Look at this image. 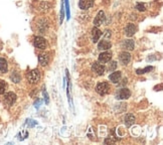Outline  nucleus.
Masks as SVG:
<instances>
[{
    "mask_svg": "<svg viewBox=\"0 0 163 145\" xmlns=\"http://www.w3.org/2000/svg\"><path fill=\"white\" fill-rule=\"evenodd\" d=\"M40 72L38 71L37 69H34V70H31V71H29L26 74V80L28 81L29 84H32V85H34V84H37L38 82L40 80Z\"/></svg>",
    "mask_w": 163,
    "mask_h": 145,
    "instance_id": "obj_1",
    "label": "nucleus"
},
{
    "mask_svg": "<svg viewBox=\"0 0 163 145\" xmlns=\"http://www.w3.org/2000/svg\"><path fill=\"white\" fill-rule=\"evenodd\" d=\"M96 92L98 93L101 96H104V95H107L109 92H110V85L107 83V82H102V83H99L98 85L96 86Z\"/></svg>",
    "mask_w": 163,
    "mask_h": 145,
    "instance_id": "obj_2",
    "label": "nucleus"
},
{
    "mask_svg": "<svg viewBox=\"0 0 163 145\" xmlns=\"http://www.w3.org/2000/svg\"><path fill=\"white\" fill-rule=\"evenodd\" d=\"M115 97L117 100H126L131 97V91L127 88H122V89L117 91Z\"/></svg>",
    "mask_w": 163,
    "mask_h": 145,
    "instance_id": "obj_3",
    "label": "nucleus"
},
{
    "mask_svg": "<svg viewBox=\"0 0 163 145\" xmlns=\"http://www.w3.org/2000/svg\"><path fill=\"white\" fill-rule=\"evenodd\" d=\"M33 45H34L36 49H45L47 47V42L41 36H35L34 39H33Z\"/></svg>",
    "mask_w": 163,
    "mask_h": 145,
    "instance_id": "obj_4",
    "label": "nucleus"
},
{
    "mask_svg": "<svg viewBox=\"0 0 163 145\" xmlns=\"http://www.w3.org/2000/svg\"><path fill=\"white\" fill-rule=\"evenodd\" d=\"M16 99H17L16 94L13 92H7L4 94V102L8 106H12L16 102Z\"/></svg>",
    "mask_w": 163,
    "mask_h": 145,
    "instance_id": "obj_5",
    "label": "nucleus"
},
{
    "mask_svg": "<svg viewBox=\"0 0 163 145\" xmlns=\"http://www.w3.org/2000/svg\"><path fill=\"white\" fill-rule=\"evenodd\" d=\"M92 71L94 72H96L98 76H103V75L105 74L106 68H105V65H102L101 63L95 62L92 65Z\"/></svg>",
    "mask_w": 163,
    "mask_h": 145,
    "instance_id": "obj_6",
    "label": "nucleus"
},
{
    "mask_svg": "<svg viewBox=\"0 0 163 145\" xmlns=\"http://www.w3.org/2000/svg\"><path fill=\"white\" fill-rule=\"evenodd\" d=\"M105 20H106V16H105V12L103 10H100L97 14V16L95 17L94 19V25L95 26H100L102 24L105 23Z\"/></svg>",
    "mask_w": 163,
    "mask_h": 145,
    "instance_id": "obj_7",
    "label": "nucleus"
},
{
    "mask_svg": "<svg viewBox=\"0 0 163 145\" xmlns=\"http://www.w3.org/2000/svg\"><path fill=\"white\" fill-rule=\"evenodd\" d=\"M119 61L123 65H127L131 61V54L128 51H122L119 54Z\"/></svg>",
    "mask_w": 163,
    "mask_h": 145,
    "instance_id": "obj_8",
    "label": "nucleus"
},
{
    "mask_svg": "<svg viewBox=\"0 0 163 145\" xmlns=\"http://www.w3.org/2000/svg\"><path fill=\"white\" fill-rule=\"evenodd\" d=\"M136 31H137V26L134 23H129L125 27V29H124V32H125L126 36H128V37H131V36L134 35Z\"/></svg>",
    "mask_w": 163,
    "mask_h": 145,
    "instance_id": "obj_9",
    "label": "nucleus"
},
{
    "mask_svg": "<svg viewBox=\"0 0 163 145\" xmlns=\"http://www.w3.org/2000/svg\"><path fill=\"white\" fill-rule=\"evenodd\" d=\"M111 60H112V53L110 51H104L99 54V63H106L110 62Z\"/></svg>",
    "mask_w": 163,
    "mask_h": 145,
    "instance_id": "obj_10",
    "label": "nucleus"
},
{
    "mask_svg": "<svg viewBox=\"0 0 163 145\" xmlns=\"http://www.w3.org/2000/svg\"><path fill=\"white\" fill-rule=\"evenodd\" d=\"M94 5V0H80L79 1V7L82 10H87Z\"/></svg>",
    "mask_w": 163,
    "mask_h": 145,
    "instance_id": "obj_11",
    "label": "nucleus"
},
{
    "mask_svg": "<svg viewBox=\"0 0 163 145\" xmlns=\"http://www.w3.org/2000/svg\"><path fill=\"white\" fill-rule=\"evenodd\" d=\"M121 77H122V72L120 71H114L112 74L109 76V80L112 82L113 84H118L121 80Z\"/></svg>",
    "mask_w": 163,
    "mask_h": 145,
    "instance_id": "obj_12",
    "label": "nucleus"
},
{
    "mask_svg": "<svg viewBox=\"0 0 163 145\" xmlns=\"http://www.w3.org/2000/svg\"><path fill=\"white\" fill-rule=\"evenodd\" d=\"M101 35H102V31L100 30L98 27L97 26L93 27V29H92V39H93V42H94V44L98 42V40L100 39Z\"/></svg>",
    "mask_w": 163,
    "mask_h": 145,
    "instance_id": "obj_13",
    "label": "nucleus"
},
{
    "mask_svg": "<svg viewBox=\"0 0 163 145\" xmlns=\"http://www.w3.org/2000/svg\"><path fill=\"white\" fill-rule=\"evenodd\" d=\"M135 120L136 118L134 115L132 114V113H128V114H126L125 118H124V122H125V125L126 127H131L133 125V124L135 123Z\"/></svg>",
    "mask_w": 163,
    "mask_h": 145,
    "instance_id": "obj_14",
    "label": "nucleus"
},
{
    "mask_svg": "<svg viewBox=\"0 0 163 145\" xmlns=\"http://www.w3.org/2000/svg\"><path fill=\"white\" fill-rule=\"evenodd\" d=\"M112 47V44H111L109 40L107 39H103L98 44V49L100 51H108Z\"/></svg>",
    "mask_w": 163,
    "mask_h": 145,
    "instance_id": "obj_15",
    "label": "nucleus"
},
{
    "mask_svg": "<svg viewBox=\"0 0 163 145\" xmlns=\"http://www.w3.org/2000/svg\"><path fill=\"white\" fill-rule=\"evenodd\" d=\"M122 47L127 51H133L135 47V42L133 39H125L122 42Z\"/></svg>",
    "mask_w": 163,
    "mask_h": 145,
    "instance_id": "obj_16",
    "label": "nucleus"
},
{
    "mask_svg": "<svg viewBox=\"0 0 163 145\" xmlns=\"http://www.w3.org/2000/svg\"><path fill=\"white\" fill-rule=\"evenodd\" d=\"M0 72L6 74L8 72V63L5 58H0Z\"/></svg>",
    "mask_w": 163,
    "mask_h": 145,
    "instance_id": "obj_17",
    "label": "nucleus"
},
{
    "mask_svg": "<svg viewBox=\"0 0 163 145\" xmlns=\"http://www.w3.org/2000/svg\"><path fill=\"white\" fill-rule=\"evenodd\" d=\"M38 62H39L40 65H42V67H45V65H48L49 63V56L48 54H40L39 56H38Z\"/></svg>",
    "mask_w": 163,
    "mask_h": 145,
    "instance_id": "obj_18",
    "label": "nucleus"
},
{
    "mask_svg": "<svg viewBox=\"0 0 163 145\" xmlns=\"http://www.w3.org/2000/svg\"><path fill=\"white\" fill-rule=\"evenodd\" d=\"M10 80L12 83L14 84H18L20 81H21V76L18 72H12L10 75Z\"/></svg>",
    "mask_w": 163,
    "mask_h": 145,
    "instance_id": "obj_19",
    "label": "nucleus"
},
{
    "mask_svg": "<svg viewBox=\"0 0 163 145\" xmlns=\"http://www.w3.org/2000/svg\"><path fill=\"white\" fill-rule=\"evenodd\" d=\"M51 7V4L47 1H44L39 3V10L42 11V12H45V11L49 10V8Z\"/></svg>",
    "mask_w": 163,
    "mask_h": 145,
    "instance_id": "obj_20",
    "label": "nucleus"
},
{
    "mask_svg": "<svg viewBox=\"0 0 163 145\" xmlns=\"http://www.w3.org/2000/svg\"><path fill=\"white\" fill-rule=\"evenodd\" d=\"M7 88V84L4 80H0V95H3Z\"/></svg>",
    "mask_w": 163,
    "mask_h": 145,
    "instance_id": "obj_21",
    "label": "nucleus"
},
{
    "mask_svg": "<svg viewBox=\"0 0 163 145\" xmlns=\"http://www.w3.org/2000/svg\"><path fill=\"white\" fill-rule=\"evenodd\" d=\"M153 70V67H146L145 69L143 70H136V74L137 75H144V74H146V72H149L150 71H152Z\"/></svg>",
    "mask_w": 163,
    "mask_h": 145,
    "instance_id": "obj_22",
    "label": "nucleus"
},
{
    "mask_svg": "<svg viewBox=\"0 0 163 145\" xmlns=\"http://www.w3.org/2000/svg\"><path fill=\"white\" fill-rule=\"evenodd\" d=\"M118 65H117V62H115V61H112V62H110L109 63V67H108V70L110 72H114L115 70L117 69Z\"/></svg>",
    "mask_w": 163,
    "mask_h": 145,
    "instance_id": "obj_23",
    "label": "nucleus"
},
{
    "mask_svg": "<svg viewBox=\"0 0 163 145\" xmlns=\"http://www.w3.org/2000/svg\"><path fill=\"white\" fill-rule=\"evenodd\" d=\"M136 9H137V10H139V11H145V10H146V7H145L144 4L137 3V4H136Z\"/></svg>",
    "mask_w": 163,
    "mask_h": 145,
    "instance_id": "obj_24",
    "label": "nucleus"
},
{
    "mask_svg": "<svg viewBox=\"0 0 163 145\" xmlns=\"http://www.w3.org/2000/svg\"><path fill=\"white\" fill-rule=\"evenodd\" d=\"M65 9H67V17L70 18V4H69V0H65Z\"/></svg>",
    "mask_w": 163,
    "mask_h": 145,
    "instance_id": "obj_25",
    "label": "nucleus"
},
{
    "mask_svg": "<svg viewBox=\"0 0 163 145\" xmlns=\"http://www.w3.org/2000/svg\"><path fill=\"white\" fill-rule=\"evenodd\" d=\"M116 142V139H113V137H107L105 139V143L108 144V143H115Z\"/></svg>",
    "mask_w": 163,
    "mask_h": 145,
    "instance_id": "obj_26",
    "label": "nucleus"
},
{
    "mask_svg": "<svg viewBox=\"0 0 163 145\" xmlns=\"http://www.w3.org/2000/svg\"><path fill=\"white\" fill-rule=\"evenodd\" d=\"M63 12H65V10H63V4L62 3V11H60V23L63 22V16H65V14H63Z\"/></svg>",
    "mask_w": 163,
    "mask_h": 145,
    "instance_id": "obj_27",
    "label": "nucleus"
},
{
    "mask_svg": "<svg viewBox=\"0 0 163 145\" xmlns=\"http://www.w3.org/2000/svg\"><path fill=\"white\" fill-rule=\"evenodd\" d=\"M105 37L106 38H110L111 37V30L106 29V30H105Z\"/></svg>",
    "mask_w": 163,
    "mask_h": 145,
    "instance_id": "obj_28",
    "label": "nucleus"
},
{
    "mask_svg": "<svg viewBox=\"0 0 163 145\" xmlns=\"http://www.w3.org/2000/svg\"><path fill=\"white\" fill-rule=\"evenodd\" d=\"M127 81H128V80H127V78H125V79H124V80H123V82H122V83H121V85H122V86L126 85V84H127Z\"/></svg>",
    "mask_w": 163,
    "mask_h": 145,
    "instance_id": "obj_29",
    "label": "nucleus"
},
{
    "mask_svg": "<svg viewBox=\"0 0 163 145\" xmlns=\"http://www.w3.org/2000/svg\"><path fill=\"white\" fill-rule=\"evenodd\" d=\"M2 45H3V44H2V42H1V40H0V49H2Z\"/></svg>",
    "mask_w": 163,
    "mask_h": 145,
    "instance_id": "obj_30",
    "label": "nucleus"
}]
</instances>
